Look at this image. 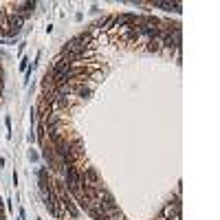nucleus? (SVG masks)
I'll return each mask as SVG.
<instances>
[{"label": "nucleus", "mask_w": 220, "mask_h": 220, "mask_svg": "<svg viewBox=\"0 0 220 220\" xmlns=\"http://www.w3.org/2000/svg\"><path fill=\"white\" fill-rule=\"evenodd\" d=\"M29 159L31 161H38V159H40V154H38V152H29Z\"/></svg>", "instance_id": "f257e3e1"}, {"label": "nucleus", "mask_w": 220, "mask_h": 220, "mask_svg": "<svg viewBox=\"0 0 220 220\" xmlns=\"http://www.w3.org/2000/svg\"><path fill=\"white\" fill-rule=\"evenodd\" d=\"M0 211H2V198H0Z\"/></svg>", "instance_id": "f03ea898"}]
</instances>
